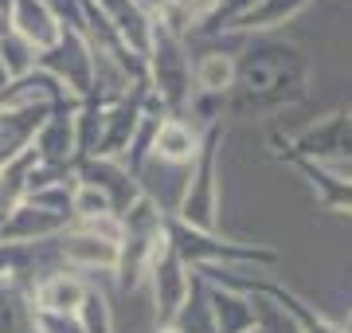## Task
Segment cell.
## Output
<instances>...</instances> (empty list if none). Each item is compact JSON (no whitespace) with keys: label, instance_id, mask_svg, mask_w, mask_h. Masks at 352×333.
<instances>
[{"label":"cell","instance_id":"obj_1","mask_svg":"<svg viewBox=\"0 0 352 333\" xmlns=\"http://www.w3.org/2000/svg\"><path fill=\"white\" fill-rule=\"evenodd\" d=\"M309 78L314 59L302 43L282 36H254L235 55V87L223 98V110L239 122L274 118L309 98Z\"/></svg>","mask_w":352,"mask_h":333},{"label":"cell","instance_id":"obj_2","mask_svg":"<svg viewBox=\"0 0 352 333\" xmlns=\"http://www.w3.org/2000/svg\"><path fill=\"white\" fill-rule=\"evenodd\" d=\"M145 87L149 103L168 118H188V106L196 98L192 90V55L184 39L168 32L164 24H153L149 55H145Z\"/></svg>","mask_w":352,"mask_h":333},{"label":"cell","instance_id":"obj_3","mask_svg":"<svg viewBox=\"0 0 352 333\" xmlns=\"http://www.w3.org/2000/svg\"><path fill=\"white\" fill-rule=\"evenodd\" d=\"M164 239L176 255L184 259V267L204 270V267H278V251L263 244H243L227 239L219 231H192L184 228L173 212H164Z\"/></svg>","mask_w":352,"mask_h":333},{"label":"cell","instance_id":"obj_4","mask_svg":"<svg viewBox=\"0 0 352 333\" xmlns=\"http://www.w3.org/2000/svg\"><path fill=\"white\" fill-rule=\"evenodd\" d=\"M161 244H164V212L157 208V200L145 193L133 208L122 212V239H118V267H113V279H118V286H122L126 294H138L141 286H145Z\"/></svg>","mask_w":352,"mask_h":333},{"label":"cell","instance_id":"obj_5","mask_svg":"<svg viewBox=\"0 0 352 333\" xmlns=\"http://www.w3.org/2000/svg\"><path fill=\"white\" fill-rule=\"evenodd\" d=\"M219 141H223V122L204 129L200 153L188 169V180H184V193L176 200L173 216L192 231H219Z\"/></svg>","mask_w":352,"mask_h":333},{"label":"cell","instance_id":"obj_6","mask_svg":"<svg viewBox=\"0 0 352 333\" xmlns=\"http://www.w3.org/2000/svg\"><path fill=\"white\" fill-rule=\"evenodd\" d=\"M274 145V157L278 161H289V157H298V161H314V165H344L352 161V122H349V110H340V114H329L321 118L317 126L302 129V133H274L270 138Z\"/></svg>","mask_w":352,"mask_h":333},{"label":"cell","instance_id":"obj_7","mask_svg":"<svg viewBox=\"0 0 352 333\" xmlns=\"http://www.w3.org/2000/svg\"><path fill=\"white\" fill-rule=\"evenodd\" d=\"M208 282H219V286H227V290H239V294L247 298H266V302H274L282 314H289L294 318V325H298V333H344L340 325H333L329 318H321L309 302H305L302 294H294L289 286H282V282H270V279H254V275H235L231 267H204L200 270Z\"/></svg>","mask_w":352,"mask_h":333},{"label":"cell","instance_id":"obj_8","mask_svg":"<svg viewBox=\"0 0 352 333\" xmlns=\"http://www.w3.org/2000/svg\"><path fill=\"white\" fill-rule=\"evenodd\" d=\"M36 71L51 75L71 98L82 103V98L90 94V83H94V55H90L82 32L63 28L59 39H55V47H47L43 55H36Z\"/></svg>","mask_w":352,"mask_h":333},{"label":"cell","instance_id":"obj_9","mask_svg":"<svg viewBox=\"0 0 352 333\" xmlns=\"http://www.w3.org/2000/svg\"><path fill=\"white\" fill-rule=\"evenodd\" d=\"M149 114V87L138 83L126 98H118L113 106H106V118H102V133L94 141V157L102 161H126L129 145L138 138L141 122Z\"/></svg>","mask_w":352,"mask_h":333},{"label":"cell","instance_id":"obj_10","mask_svg":"<svg viewBox=\"0 0 352 333\" xmlns=\"http://www.w3.org/2000/svg\"><path fill=\"white\" fill-rule=\"evenodd\" d=\"M78 98H63V103L51 106V114L43 118V126L32 138V149L43 165L51 169H75L78 165Z\"/></svg>","mask_w":352,"mask_h":333},{"label":"cell","instance_id":"obj_11","mask_svg":"<svg viewBox=\"0 0 352 333\" xmlns=\"http://www.w3.org/2000/svg\"><path fill=\"white\" fill-rule=\"evenodd\" d=\"M153 286V314H157V330H168L176 318V310L184 306V298H188V286H192V267H184V259L176 255L168 239L161 244L157 259H153L149 267V279Z\"/></svg>","mask_w":352,"mask_h":333},{"label":"cell","instance_id":"obj_12","mask_svg":"<svg viewBox=\"0 0 352 333\" xmlns=\"http://www.w3.org/2000/svg\"><path fill=\"white\" fill-rule=\"evenodd\" d=\"M78 180H87V184H94L106 200H110L113 216H122L126 208H133L145 196V189H141V180L129 173L122 161H102V157H90V161H82V165L75 169Z\"/></svg>","mask_w":352,"mask_h":333},{"label":"cell","instance_id":"obj_13","mask_svg":"<svg viewBox=\"0 0 352 333\" xmlns=\"http://www.w3.org/2000/svg\"><path fill=\"white\" fill-rule=\"evenodd\" d=\"M204 129L188 118H168L164 114L157 126H153V141H149V157L153 161H164V165L176 169H192L196 153H200Z\"/></svg>","mask_w":352,"mask_h":333},{"label":"cell","instance_id":"obj_14","mask_svg":"<svg viewBox=\"0 0 352 333\" xmlns=\"http://www.w3.org/2000/svg\"><path fill=\"white\" fill-rule=\"evenodd\" d=\"M8 32L24 39L36 55H43L47 47H55L63 24L55 20V12H51L43 0H12L8 4Z\"/></svg>","mask_w":352,"mask_h":333},{"label":"cell","instance_id":"obj_15","mask_svg":"<svg viewBox=\"0 0 352 333\" xmlns=\"http://www.w3.org/2000/svg\"><path fill=\"white\" fill-rule=\"evenodd\" d=\"M51 106L55 103H20V106H12V110L0 114V169L12 165L16 157L32 145L36 129L43 126V118L51 114Z\"/></svg>","mask_w":352,"mask_h":333},{"label":"cell","instance_id":"obj_16","mask_svg":"<svg viewBox=\"0 0 352 333\" xmlns=\"http://www.w3.org/2000/svg\"><path fill=\"white\" fill-rule=\"evenodd\" d=\"M90 282L75 270H55L47 279H39L32 286V310L39 314H59V318H75L82 298H87Z\"/></svg>","mask_w":352,"mask_h":333},{"label":"cell","instance_id":"obj_17","mask_svg":"<svg viewBox=\"0 0 352 333\" xmlns=\"http://www.w3.org/2000/svg\"><path fill=\"white\" fill-rule=\"evenodd\" d=\"M196 275H200V270H196ZM204 286H208V310H212L215 333H251L254 325H258V318H254V302L247 294L227 290V286L208 282V279H204Z\"/></svg>","mask_w":352,"mask_h":333},{"label":"cell","instance_id":"obj_18","mask_svg":"<svg viewBox=\"0 0 352 333\" xmlns=\"http://www.w3.org/2000/svg\"><path fill=\"white\" fill-rule=\"evenodd\" d=\"M235 87V55L223 52V47H212V52H200L192 59V90L200 98H212V103H223Z\"/></svg>","mask_w":352,"mask_h":333},{"label":"cell","instance_id":"obj_19","mask_svg":"<svg viewBox=\"0 0 352 333\" xmlns=\"http://www.w3.org/2000/svg\"><path fill=\"white\" fill-rule=\"evenodd\" d=\"M286 165H294L314 184V193H317V200H321L325 212H333V216H352V177H337L333 169L314 165V161H298V157H289Z\"/></svg>","mask_w":352,"mask_h":333},{"label":"cell","instance_id":"obj_20","mask_svg":"<svg viewBox=\"0 0 352 333\" xmlns=\"http://www.w3.org/2000/svg\"><path fill=\"white\" fill-rule=\"evenodd\" d=\"M309 4H314V0H258L227 36H270L274 28L289 24L294 16H302Z\"/></svg>","mask_w":352,"mask_h":333},{"label":"cell","instance_id":"obj_21","mask_svg":"<svg viewBox=\"0 0 352 333\" xmlns=\"http://www.w3.org/2000/svg\"><path fill=\"white\" fill-rule=\"evenodd\" d=\"M0 333H36L32 290L16 279H0Z\"/></svg>","mask_w":352,"mask_h":333},{"label":"cell","instance_id":"obj_22","mask_svg":"<svg viewBox=\"0 0 352 333\" xmlns=\"http://www.w3.org/2000/svg\"><path fill=\"white\" fill-rule=\"evenodd\" d=\"M173 333H215V321H212V310H208V286L204 279L192 270V286H188V298H184V306L176 310Z\"/></svg>","mask_w":352,"mask_h":333},{"label":"cell","instance_id":"obj_23","mask_svg":"<svg viewBox=\"0 0 352 333\" xmlns=\"http://www.w3.org/2000/svg\"><path fill=\"white\" fill-rule=\"evenodd\" d=\"M75 318L82 325V333H113V310L94 282L87 286V298H82V306H78Z\"/></svg>","mask_w":352,"mask_h":333},{"label":"cell","instance_id":"obj_24","mask_svg":"<svg viewBox=\"0 0 352 333\" xmlns=\"http://www.w3.org/2000/svg\"><path fill=\"white\" fill-rule=\"evenodd\" d=\"M98 216H113L110 200H106L94 184L75 177V189H71V219L82 224V219H98Z\"/></svg>","mask_w":352,"mask_h":333},{"label":"cell","instance_id":"obj_25","mask_svg":"<svg viewBox=\"0 0 352 333\" xmlns=\"http://www.w3.org/2000/svg\"><path fill=\"white\" fill-rule=\"evenodd\" d=\"M0 63H4L8 78H24V75L36 71V52H32L20 36L4 32V36H0Z\"/></svg>","mask_w":352,"mask_h":333},{"label":"cell","instance_id":"obj_26","mask_svg":"<svg viewBox=\"0 0 352 333\" xmlns=\"http://www.w3.org/2000/svg\"><path fill=\"white\" fill-rule=\"evenodd\" d=\"M251 302H254V318H258V330L263 333H298L294 318L282 314L274 302H266V298H251Z\"/></svg>","mask_w":352,"mask_h":333},{"label":"cell","instance_id":"obj_27","mask_svg":"<svg viewBox=\"0 0 352 333\" xmlns=\"http://www.w3.org/2000/svg\"><path fill=\"white\" fill-rule=\"evenodd\" d=\"M8 83H16V78H8V71H4V63H0V90L8 87Z\"/></svg>","mask_w":352,"mask_h":333},{"label":"cell","instance_id":"obj_28","mask_svg":"<svg viewBox=\"0 0 352 333\" xmlns=\"http://www.w3.org/2000/svg\"><path fill=\"white\" fill-rule=\"evenodd\" d=\"M4 32H8V16L0 12V36H4Z\"/></svg>","mask_w":352,"mask_h":333},{"label":"cell","instance_id":"obj_29","mask_svg":"<svg viewBox=\"0 0 352 333\" xmlns=\"http://www.w3.org/2000/svg\"><path fill=\"white\" fill-rule=\"evenodd\" d=\"M344 333H352V310H349V318H344V325H340Z\"/></svg>","mask_w":352,"mask_h":333},{"label":"cell","instance_id":"obj_30","mask_svg":"<svg viewBox=\"0 0 352 333\" xmlns=\"http://www.w3.org/2000/svg\"><path fill=\"white\" fill-rule=\"evenodd\" d=\"M8 4H12V0H0V12L8 16Z\"/></svg>","mask_w":352,"mask_h":333},{"label":"cell","instance_id":"obj_31","mask_svg":"<svg viewBox=\"0 0 352 333\" xmlns=\"http://www.w3.org/2000/svg\"><path fill=\"white\" fill-rule=\"evenodd\" d=\"M133 4H138L141 12H145V8H149V0H133Z\"/></svg>","mask_w":352,"mask_h":333},{"label":"cell","instance_id":"obj_32","mask_svg":"<svg viewBox=\"0 0 352 333\" xmlns=\"http://www.w3.org/2000/svg\"><path fill=\"white\" fill-rule=\"evenodd\" d=\"M157 333H173V330H157Z\"/></svg>","mask_w":352,"mask_h":333},{"label":"cell","instance_id":"obj_33","mask_svg":"<svg viewBox=\"0 0 352 333\" xmlns=\"http://www.w3.org/2000/svg\"><path fill=\"white\" fill-rule=\"evenodd\" d=\"M349 122H352V110H349Z\"/></svg>","mask_w":352,"mask_h":333}]
</instances>
